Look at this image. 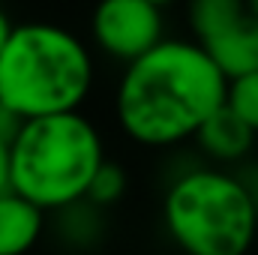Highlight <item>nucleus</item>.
<instances>
[{"mask_svg": "<svg viewBox=\"0 0 258 255\" xmlns=\"http://www.w3.org/2000/svg\"><path fill=\"white\" fill-rule=\"evenodd\" d=\"M228 78L198 42L159 39L132 57L117 84L114 111L120 129L144 147H174L225 102Z\"/></svg>", "mask_w": 258, "mask_h": 255, "instance_id": "nucleus-1", "label": "nucleus"}, {"mask_svg": "<svg viewBox=\"0 0 258 255\" xmlns=\"http://www.w3.org/2000/svg\"><path fill=\"white\" fill-rule=\"evenodd\" d=\"M90 87L93 60L75 33L45 21L9 30L0 48V102L18 117L78 111Z\"/></svg>", "mask_w": 258, "mask_h": 255, "instance_id": "nucleus-2", "label": "nucleus"}, {"mask_svg": "<svg viewBox=\"0 0 258 255\" xmlns=\"http://www.w3.org/2000/svg\"><path fill=\"white\" fill-rule=\"evenodd\" d=\"M105 159L96 126L78 111L27 117L9 141V189L42 210L81 198Z\"/></svg>", "mask_w": 258, "mask_h": 255, "instance_id": "nucleus-3", "label": "nucleus"}, {"mask_svg": "<svg viewBox=\"0 0 258 255\" xmlns=\"http://www.w3.org/2000/svg\"><path fill=\"white\" fill-rule=\"evenodd\" d=\"M162 222L189 255H243L255 240L258 204L240 177L198 162L168 180Z\"/></svg>", "mask_w": 258, "mask_h": 255, "instance_id": "nucleus-4", "label": "nucleus"}, {"mask_svg": "<svg viewBox=\"0 0 258 255\" xmlns=\"http://www.w3.org/2000/svg\"><path fill=\"white\" fill-rule=\"evenodd\" d=\"M189 30L225 78L258 69V18L243 0H189Z\"/></svg>", "mask_w": 258, "mask_h": 255, "instance_id": "nucleus-5", "label": "nucleus"}, {"mask_svg": "<svg viewBox=\"0 0 258 255\" xmlns=\"http://www.w3.org/2000/svg\"><path fill=\"white\" fill-rule=\"evenodd\" d=\"M90 33L108 57L129 63L162 39L165 24L159 6L150 0H99L90 18Z\"/></svg>", "mask_w": 258, "mask_h": 255, "instance_id": "nucleus-6", "label": "nucleus"}, {"mask_svg": "<svg viewBox=\"0 0 258 255\" xmlns=\"http://www.w3.org/2000/svg\"><path fill=\"white\" fill-rule=\"evenodd\" d=\"M192 138L198 141V150L204 156H210L213 162H240L252 150L255 129L249 126L234 108H228L222 102L219 108H213L198 123Z\"/></svg>", "mask_w": 258, "mask_h": 255, "instance_id": "nucleus-7", "label": "nucleus"}, {"mask_svg": "<svg viewBox=\"0 0 258 255\" xmlns=\"http://www.w3.org/2000/svg\"><path fill=\"white\" fill-rule=\"evenodd\" d=\"M45 231V210L15 189L0 192V255L27 252Z\"/></svg>", "mask_w": 258, "mask_h": 255, "instance_id": "nucleus-8", "label": "nucleus"}, {"mask_svg": "<svg viewBox=\"0 0 258 255\" xmlns=\"http://www.w3.org/2000/svg\"><path fill=\"white\" fill-rule=\"evenodd\" d=\"M105 207L93 204L90 198H75L63 207H57V234L66 246L72 249H90L96 246L102 237H105V216H102Z\"/></svg>", "mask_w": 258, "mask_h": 255, "instance_id": "nucleus-9", "label": "nucleus"}, {"mask_svg": "<svg viewBox=\"0 0 258 255\" xmlns=\"http://www.w3.org/2000/svg\"><path fill=\"white\" fill-rule=\"evenodd\" d=\"M123 192H126V174H123V168L117 162L102 159L96 165V171L90 174V183L84 189V198H90L99 207H111L114 201L123 198Z\"/></svg>", "mask_w": 258, "mask_h": 255, "instance_id": "nucleus-10", "label": "nucleus"}, {"mask_svg": "<svg viewBox=\"0 0 258 255\" xmlns=\"http://www.w3.org/2000/svg\"><path fill=\"white\" fill-rule=\"evenodd\" d=\"M225 105L234 108L258 135V69H249L243 75L228 78L225 87Z\"/></svg>", "mask_w": 258, "mask_h": 255, "instance_id": "nucleus-11", "label": "nucleus"}, {"mask_svg": "<svg viewBox=\"0 0 258 255\" xmlns=\"http://www.w3.org/2000/svg\"><path fill=\"white\" fill-rule=\"evenodd\" d=\"M21 120H24V117H18L6 102H0V138H3L6 144L15 138V132H18V126H21Z\"/></svg>", "mask_w": 258, "mask_h": 255, "instance_id": "nucleus-12", "label": "nucleus"}, {"mask_svg": "<svg viewBox=\"0 0 258 255\" xmlns=\"http://www.w3.org/2000/svg\"><path fill=\"white\" fill-rule=\"evenodd\" d=\"M9 189V144L0 138V192Z\"/></svg>", "mask_w": 258, "mask_h": 255, "instance_id": "nucleus-13", "label": "nucleus"}, {"mask_svg": "<svg viewBox=\"0 0 258 255\" xmlns=\"http://www.w3.org/2000/svg\"><path fill=\"white\" fill-rule=\"evenodd\" d=\"M240 180L246 183V189L255 195V204H258V168H252L249 174H240Z\"/></svg>", "mask_w": 258, "mask_h": 255, "instance_id": "nucleus-14", "label": "nucleus"}, {"mask_svg": "<svg viewBox=\"0 0 258 255\" xmlns=\"http://www.w3.org/2000/svg\"><path fill=\"white\" fill-rule=\"evenodd\" d=\"M9 30H12V21H9V15L0 9V48H3V42H6V36H9Z\"/></svg>", "mask_w": 258, "mask_h": 255, "instance_id": "nucleus-15", "label": "nucleus"}, {"mask_svg": "<svg viewBox=\"0 0 258 255\" xmlns=\"http://www.w3.org/2000/svg\"><path fill=\"white\" fill-rule=\"evenodd\" d=\"M243 3H246V9H249V12L258 18V0H243Z\"/></svg>", "mask_w": 258, "mask_h": 255, "instance_id": "nucleus-16", "label": "nucleus"}, {"mask_svg": "<svg viewBox=\"0 0 258 255\" xmlns=\"http://www.w3.org/2000/svg\"><path fill=\"white\" fill-rule=\"evenodd\" d=\"M150 3H153V6H159V9H162V6H168V3H174V0H150Z\"/></svg>", "mask_w": 258, "mask_h": 255, "instance_id": "nucleus-17", "label": "nucleus"}]
</instances>
